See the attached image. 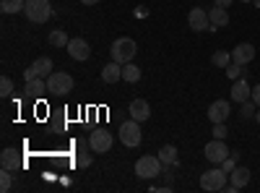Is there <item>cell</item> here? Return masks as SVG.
Segmentation results:
<instances>
[{
	"mask_svg": "<svg viewBox=\"0 0 260 193\" xmlns=\"http://www.w3.org/2000/svg\"><path fill=\"white\" fill-rule=\"evenodd\" d=\"M208 18H211V26L221 29V26H226V24H229V11H226V8H221V6H213V8L208 11Z\"/></svg>",
	"mask_w": 260,
	"mask_h": 193,
	"instance_id": "d6986e66",
	"label": "cell"
},
{
	"mask_svg": "<svg viewBox=\"0 0 260 193\" xmlns=\"http://www.w3.org/2000/svg\"><path fill=\"white\" fill-rule=\"evenodd\" d=\"M242 68H245V66H240V63H234V60H232L224 71H226V76L234 81V78H240V76H242Z\"/></svg>",
	"mask_w": 260,
	"mask_h": 193,
	"instance_id": "83f0119b",
	"label": "cell"
},
{
	"mask_svg": "<svg viewBox=\"0 0 260 193\" xmlns=\"http://www.w3.org/2000/svg\"><path fill=\"white\" fill-rule=\"evenodd\" d=\"M138 78H141V68H138V66H133V63H125V66H122V81L136 84Z\"/></svg>",
	"mask_w": 260,
	"mask_h": 193,
	"instance_id": "7402d4cb",
	"label": "cell"
},
{
	"mask_svg": "<svg viewBox=\"0 0 260 193\" xmlns=\"http://www.w3.org/2000/svg\"><path fill=\"white\" fill-rule=\"evenodd\" d=\"M216 6H221V8H229V6H232V0H216Z\"/></svg>",
	"mask_w": 260,
	"mask_h": 193,
	"instance_id": "836d02e7",
	"label": "cell"
},
{
	"mask_svg": "<svg viewBox=\"0 0 260 193\" xmlns=\"http://www.w3.org/2000/svg\"><path fill=\"white\" fill-rule=\"evenodd\" d=\"M81 3H83V6H96L99 0H81Z\"/></svg>",
	"mask_w": 260,
	"mask_h": 193,
	"instance_id": "e575fe53",
	"label": "cell"
},
{
	"mask_svg": "<svg viewBox=\"0 0 260 193\" xmlns=\"http://www.w3.org/2000/svg\"><path fill=\"white\" fill-rule=\"evenodd\" d=\"M229 175H232V185H234L237 190L245 188V185L250 183V170H247V167H240V164H237Z\"/></svg>",
	"mask_w": 260,
	"mask_h": 193,
	"instance_id": "ffe728a7",
	"label": "cell"
},
{
	"mask_svg": "<svg viewBox=\"0 0 260 193\" xmlns=\"http://www.w3.org/2000/svg\"><path fill=\"white\" fill-rule=\"evenodd\" d=\"M211 63L216 68H226L229 63H232V52H224V50H216L213 55H211Z\"/></svg>",
	"mask_w": 260,
	"mask_h": 193,
	"instance_id": "cb8c5ba5",
	"label": "cell"
},
{
	"mask_svg": "<svg viewBox=\"0 0 260 193\" xmlns=\"http://www.w3.org/2000/svg\"><path fill=\"white\" fill-rule=\"evenodd\" d=\"M47 89H50V94H68V92H73V76L62 73V71H52L47 76Z\"/></svg>",
	"mask_w": 260,
	"mask_h": 193,
	"instance_id": "5b68a950",
	"label": "cell"
},
{
	"mask_svg": "<svg viewBox=\"0 0 260 193\" xmlns=\"http://www.w3.org/2000/svg\"><path fill=\"white\" fill-rule=\"evenodd\" d=\"M203 152H206V159H208L211 164H221V162L232 154L229 149H226V144H224V139H213V141H208Z\"/></svg>",
	"mask_w": 260,
	"mask_h": 193,
	"instance_id": "ba28073f",
	"label": "cell"
},
{
	"mask_svg": "<svg viewBox=\"0 0 260 193\" xmlns=\"http://www.w3.org/2000/svg\"><path fill=\"white\" fill-rule=\"evenodd\" d=\"M255 113H257V104H255L252 99L242 102V120H250V118H255Z\"/></svg>",
	"mask_w": 260,
	"mask_h": 193,
	"instance_id": "4316f807",
	"label": "cell"
},
{
	"mask_svg": "<svg viewBox=\"0 0 260 193\" xmlns=\"http://www.w3.org/2000/svg\"><path fill=\"white\" fill-rule=\"evenodd\" d=\"M252 97V87L240 76V78H234V84H232V99L234 102H247Z\"/></svg>",
	"mask_w": 260,
	"mask_h": 193,
	"instance_id": "4fadbf2b",
	"label": "cell"
},
{
	"mask_svg": "<svg viewBox=\"0 0 260 193\" xmlns=\"http://www.w3.org/2000/svg\"><path fill=\"white\" fill-rule=\"evenodd\" d=\"M257 107H260V84H257V87H252V97H250Z\"/></svg>",
	"mask_w": 260,
	"mask_h": 193,
	"instance_id": "d6a6232c",
	"label": "cell"
},
{
	"mask_svg": "<svg viewBox=\"0 0 260 193\" xmlns=\"http://www.w3.org/2000/svg\"><path fill=\"white\" fill-rule=\"evenodd\" d=\"M24 13H26L29 21H34V24H45L52 16V6H50V0H26Z\"/></svg>",
	"mask_w": 260,
	"mask_h": 193,
	"instance_id": "7a4b0ae2",
	"label": "cell"
},
{
	"mask_svg": "<svg viewBox=\"0 0 260 193\" xmlns=\"http://www.w3.org/2000/svg\"><path fill=\"white\" fill-rule=\"evenodd\" d=\"M110 52H112V60H115V63L125 66V63H133L138 47H136V42L130 39V37H120V39L112 42V50H110Z\"/></svg>",
	"mask_w": 260,
	"mask_h": 193,
	"instance_id": "6da1fadb",
	"label": "cell"
},
{
	"mask_svg": "<svg viewBox=\"0 0 260 193\" xmlns=\"http://www.w3.org/2000/svg\"><path fill=\"white\" fill-rule=\"evenodd\" d=\"M127 113H130V118H133V120L143 123V120L151 118V107H148L146 99H133V102H130V107H127Z\"/></svg>",
	"mask_w": 260,
	"mask_h": 193,
	"instance_id": "5bb4252c",
	"label": "cell"
},
{
	"mask_svg": "<svg viewBox=\"0 0 260 193\" xmlns=\"http://www.w3.org/2000/svg\"><path fill=\"white\" fill-rule=\"evenodd\" d=\"M0 94H3V97H11V94H13V81H11L8 76L0 78Z\"/></svg>",
	"mask_w": 260,
	"mask_h": 193,
	"instance_id": "f546056e",
	"label": "cell"
},
{
	"mask_svg": "<svg viewBox=\"0 0 260 193\" xmlns=\"http://www.w3.org/2000/svg\"><path fill=\"white\" fill-rule=\"evenodd\" d=\"M237 162H240V152H232V154H229V157H226V159L221 162V170H224V173L229 175L232 170L237 167Z\"/></svg>",
	"mask_w": 260,
	"mask_h": 193,
	"instance_id": "484cf974",
	"label": "cell"
},
{
	"mask_svg": "<svg viewBox=\"0 0 260 193\" xmlns=\"http://www.w3.org/2000/svg\"><path fill=\"white\" fill-rule=\"evenodd\" d=\"M24 92H26V97H29V99H39L42 94H47L50 89H47V81H42V78H34V81H26Z\"/></svg>",
	"mask_w": 260,
	"mask_h": 193,
	"instance_id": "ac0fdd59",
	"label": "cell"
},
{
	"mask_svg": "<svg viewBox=\"0 0 260 193\" xmlns=\"http://www.w3.org/2000/svg\"><path fill=\"white\" fill-rule=\"evenodd\" d=\"M112 144H115V139H112V133L107 131V128H96V131L89 136V149H91V152H96V154L110 152Z\"/></svg>",
	"mask_w": 260,
	"mask_h": 193,
	"instance_id": "8992f818",
	"label": "cell"
},
{
	"mask_svg": "<svg viewBox=\"0 0 260 193\" xmlns=\"http://www.w3.org/2000/svg\"><path fill=\"white\" fill-rule=\"evenodd\" d=\"M122 78V66H120V63H107V66L102 68V81L104 84H115V81H120Z\"/></svg>",
	"mask_w": 260,
	"mask_h": 193,
	"instance_id": "e0dca14e",
	"label": "cell"
},
{
	"mask_svg": "<svg viewBox=\"0 0 260 193\" xmlns=\"http://www.w3.org/2000/svg\"><path fill=\"white\" fill-rule=\"evenodd\" d=\"M26 6V0H0V11L3 13H18V11H24Z\"/></svg>",
	"mask_w": 260,
	"mask_h": 193,
	"instance_id": "603a6c76",
	"label": "cell"
},
{
	"mask_svg": "<svg viewBox=\"0 0 260 193\" xmlns=\"http://www.w3.org/2000/svg\"><path fill=\"white\" fill-rule=\"evenodd\" d=\"M252 58H255V47L250 45V42H242V45H237V47L232 50V60L240 63V66H247Z\"/></svg>",
	"mask_w": 260,
	"mask_h": 193,
	"instance_id": "9a60e30c",
	"label": "cell"
},
{
	"mask_svg": "<svg viewBox=\"0 0 260 193\" xmlns=\"http://www.w3.org/2000/svg\"><path fill=\"white\" fill-rule=\"evenodd\" d=\"M159 159L164 162V167H175V164L180 162V157H177V146H175V144H167V146H161Z\"/></svg>",
	"mask_w": 260,
	"mask_h": 193,
	"instance_id": "44dd1931",
	"label": "cell"
},
{
	"mask_svg": "<svg viewBox=\"0 0 260 193\" xmlns=\"http://www.w3.org/2000/svg\"><path fill=\"white\" fill-rule=\"evenodd\" d=\"M76 162H78V167H89L94 159H91V154H78V159H76Z\"/></svg>",
	"mask_w": 260,
	"mask_h": 193,
	"instance_id": "1f68e13d",
	"label": "cell"
},
{
	"mask_svg": "<svg viewBox=\"0 0 260 193\" xmlns=\"http://www.w3.org/2000/svg\"><path fill=\"white\" fill-rule=\"evenodd\" d=\"M0 164H3V170H21L24 167V159H21V154L16 152V149H3V154H0Z\"/></svg>",
	"mask_w": 260,
	"mask_h": 193,
	"instance_id": "2e32d148",
	"label": "cell"
},
{
	"mask_svg": "<svg viewBox=\"0 0 260 193\" xmlns=\"http://www.w3.org/2000/svg\"><path fill=\"white\" fill-rule=\"evenodd\" d=\"M240 3H252V0H240Z\"/></svg>",
	"mask_w": 260,
	"mask_h": 193,
	"instance_id": "74e56055",
	"label": "cell"
},
{
	"mask_svg": "<svg viewBox=\"0 0 260 193\" xmlns=\"http://www.w3.org/2000/svg\"><path fill=\"white\" fill-rule=\"evenodd\" d=\"M68 55H71L73 60H89V55H91L89 42H86V39H81V37L71 39V42H68Z\"/></svg>",
	"mask_w": 260,
	"mask_h": 193,
	"instance_id": "7c38bea8",
	"label": "cell"
},
{
	"mask_svg": "<svg viewBox=\"0 0 260 193\" xmlns=\"http://www.w3.org/2000/svg\"><path fill=\"white\" fill-rule=\"evenodd\" d=\"M224 185H226V173L224 170H208V173L201 175V188L203 190L216 193V190H224Z\"/></svg>",
	"mask_w": 260,
	"mask_h": 193,
	"instance_id": "9c48e42d",
	"label": "cell"
},
{
	"mask_svg": "<svg viewBox=\"0 0 260 193\" xmlns=\"http://www.w3.org/2000/svg\"><path fill=\"white\" fill-rule=\"evenodd\" d=\"M68 42H71V39H68V34H65L62 29H55V32L50 34V45H52V47H68Z\"/></svg>",
	"mask_w": 260,
	"mask_h": 193,
	"instance_id": "d4e9b609",
	"label": "cell"
},
{
	"mask_svg": "<svg viewBox=\"0 0 260 193\" xmlns=\"http://www.w3.org/2000/svg\"><path fill=\"white\" fill-rule=\"evenodd\" d=\"M226 123H213V139H226Z\"/></svg>",
	"mask_w": 260,
	"mask_h": 193,
	"instance_id": "4dcf8cb0",
	"label": "cell"
},
{
	"mask_svg": "<svg viewBox=\"0 0 260 193\" xmlns=\"http://www.w3.org/2000/svg\"><path fill=\"white\" fill-rule=\"evenodd\" d=\"M187 24H190V29L192 32H208L211 29V18H208V11H203V8H192L190 11V16H187Z\"/></svg>",
	"mask_w": 260,
	"mask_h": 193,
	"instance_id": "30bf717a",
	"label": "cell"
},
{
	"mask_svg": "<svg viewBox=\"0 0 260 193\" xmlns=\"http://www.w3.org/2000/svg\"><path fill=\"white\" fill-rule=\"evenodd\" d=\"M55 71V66H52V60L50 58H37L31 66L24 71V78L26 81H34V78H47L50 73Z\"/></svg>",
	"mask_w": 260,
	"mask_h": 193,
	"instance_id": "52a82bcc",
	"label": "cell"
},
{
	"mask_svg": "<svg viewBox=\"0 0 260 193\" xmlns=\"http://www.w3.org/2000/svg\"><path fill=\"white\" fill-rule=\"evenodd\" d=\"M252 3H255V6H257V8H260V0H252Z\"/></svg>",
	"mask_w": 260,
	"mask_h": 193,
	"instance_id": "8d00e7d4",
	"label": "cell"
},
{
	"mask_svg": "<svg viewBox=\"0 0 260 193\" xmlns=\"http://www.w3.org/2000/svg\"><path fill=\"white\" fill-rule=\"evenodd\" d=\"M255 120H257V123H260V107H257V113H255Z\"/></svg>",
	"mask_w": 260,
	"mask_h": 193,
	"instance_id": "d590c367",
	"label": "cell"
},
{
	"mask_svg": "<svg viewBox=\"0 0 260 193\" xmlns=\"http://www.w3.org/2000/svg\"><path fill=\"white\" fill-rule=\"evenodd\" d=\"M120 141L125 144V146H141V141H143V133H141V123L138 120H133L130 118L127 123H122L120 125Z\"/></svg>",
	"mask_w": 260,
	"mask_h": 193,
	"instance_id": "277c9868",
	"label": "cell"
},
{
	"mask_svg": "<svg viewBox=\"0 0 260 193\" xmlns=\"http://www.w3.org/2000/svg\"><path fill=\"white\" fill-rule=\"evenodd\" d=\"M229 113H232L229 102H226V99H216V102H211V107H208V120H211V123H226Z\"/></svg>",
	"mask_w": 260,
	"mask_h": 193,
	"instance_id": "8fae6325",
	"label": "cell"
},
{
	"mask_svg": "<svg viewBox=\"0 0 260 193\" xmlns=\"http://www.w3.org/2000/svg\"><path fill=\"white\" fill-rule=\"evenodd\" d=\"M11 185H13L11 170H3V173H0V190H3V193H8V190H11Z\"/></svg>",
	"mask_w": 260,
	"mask_h": 193,
	"instance_id": "f1b7e54d",
	"label": "cell"
},
{
	"mask_svg": "<svg viewBox=\"0 0 260 193\" xmlns=\"http://www.w3.org/2000/svg\"><path fill=\"white\" fill-rule=\"evenodd\" d=\"M161 173H164V162H161L159 157H154V154L141 157V159L136 162V175L143 178V180H151V178H156V175H161Z\"/></svg>",
	"mask_w": 260,
	"mask_h": 193,
	"instance_id": "3957f363",
	"label": "cell"
}]
</instances>
